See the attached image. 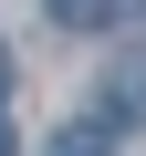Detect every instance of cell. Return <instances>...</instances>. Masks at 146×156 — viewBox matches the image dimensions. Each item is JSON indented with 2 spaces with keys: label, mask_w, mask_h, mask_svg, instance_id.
Returning <instances> with one entry per match:
<instances>
[{
  "label": "cell",
  "mask_w": 146,
  "mask_h": 156,
  "mask_svg": "<svg viewBox=\"0 0 146 156\" xmlns=\"http://www.w3.org/2000/svg\"><path fill=\"white\" fill-rule=\"evenodd\" d=\"M104 11H115V0H52V21H63V31H94Z\"/></svg>",
  "instance_id": "cell-1"
},
{
  "label": "cell",
  "mask_w": 146,
  "mask_h": 156,
  "mask_svg": "<svg viewBox=\"0 0 146 156\" xmlns=\"http://www.w3.org/2000/svg\"><path fill=\"white\" fill-rule=\"evenodd\" d=\"M52 156H104V125H73V135H52Z\"/></svg>",
  "instance_id": "cell-2"
},
{
  "label": "cell",
  "mask_w": 146,
  "mask_h": 156,
  "mask_svg": "<svg viewBox=\"0 0 146 156\" xmlns=\"http://www.w3.org/2000/svg\"><path fill=\"white\" fill-rule=\"evenodd\" d=\"M0 94H11V62H0Z\"/></svg>",
  "instance_id": "cell-3"
},
{
  "label": "cell",
  "mask_w": 146,
  "mask_h": 156,
  "mask_svg": "<svg viewBox=\"0 0 146 156\" xmlns=\"http://www.w3.org/2000/svg\"><path fill=\"white\" fill-rule=\"evenodd\" d=\"M0 156H11V135H0Z\"/></svg>",
  "instance_id": "cell-4"
}]
</instances>
